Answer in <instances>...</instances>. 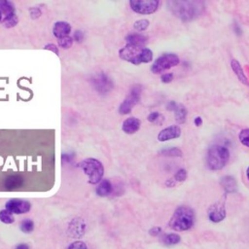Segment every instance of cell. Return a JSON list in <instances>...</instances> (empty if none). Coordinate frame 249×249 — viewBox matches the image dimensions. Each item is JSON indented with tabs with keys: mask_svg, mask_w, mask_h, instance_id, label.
I'll list each match as a JSON object with an SVG mask.
<instances>
[{
	"mask_svg": "<svg viewBox=\"0 0 249 249\" xmlns=\"http://www.w3.org/2000/svg\"><path fill=\"white\" fill-rule=\"evenodd\" d=\"M226 217V208L223 202H216L208 209V218L213 223H219Z\"/></svg>",
	"mask_w": 249,
	"mask_h": 249,
	"instance_id": "cell-12",
	"label": "cell"
},
{
	"mask_svg": "<svg viewBox=\"0 0 249 249\" xmlns=\"http://www.w3.org/2000/svg\"><path fill=\"white\" fill-rule=\"evenodd\" d=\"M231 68H232L234 74L237 76L238 80H239L241 83L245 84L246 86H249V82H248V80H247V78H246V76H245V74H244V71H243L241 65L239 64V62H238L236 59H232V60L231 61Z\"/></svg>",
	"mask_w": 249,
	"mask_h": 249,
	"instance_id": "cell-21",
	"label": "cell"
},
{
	"mask_svg": "<svg viewBox=\"0 0 249 249\" xmlns=\"http://www.w3.org/2000/svg\"><path fill=\"white\" fill-rule=\"evenodd\" d=\"M167 5L172 14L184 21L198 18L204 10L202 1H169Z\"/></svg>",
	"mask_w": 249,
	"mask_h": 249,
	"instance_id": "cell-1",
	"label": "cell"
},
{
	"mask_svg": "<svg viewBox=\"0 0 249 249\" xmlns=\"http://www.w3.org/2000/svg\"><path fill=\"white\" fill-rule=\"evenodd\" d=\"M5 208L13 214H24L30 211L31 203L25 199L12 198L6 202Z\"/></svg>",
	"mask_w": 249,
	"mask_h": 249,
	"instance_id": "cell-10",
	"label": "cell"
},
{
	"mask_svg": "<svg viewBox=\"0 0 249 249\" xmlns=\"http://www.w3.org/2000/svg\"><path fill=\"white\" fill-rule=\"evenodd\" d=\"M2 18H3V16H2V14H1V12H0V23L2 22Z\"/></svg>",
	"mask_w": 249,
	"mask_h": 249,
	"instance_id": "cell-45",
	"label": "cell"
},
{
	"mask_svg": "<svg viewBox=\"0 0 249 249\" xmlns=\"http://www.w3.org/2000/svg\"><path fill=\"white\" fill-rule=\"evenodd\" d=\"M44 50H48V51H51L53 53H54L55 54L58 55L59 53V50H58V46L53 44V43H48L44 46Z\"/></svg>",
	"mask_w": 249,
	"mask_h": 249,
	"instance_id": "cell-37",
	"label": "cell"
},
{
	"mask_svg": "<svg viewBox=\"0 0 249 249\" xmlns=\"http://www.w3.org/2000/svg\"><path fill=\"white\" fill-rule=\"evenodd\" d=\"M160 154L164 157H182V155H183L182 151L176 147L163 149L160 152Z\"/></svg>",
	"mask_w": 249,
	"mask_h": 249,
	"instance_id": "cell-26",
	"label": "cell"
},
{
	"mask_svg": "<svg viewBox=\"0 0 249 249\" xmlns=\"http://www.w3.org/2000/svg\"><path fill=\"white\" fill-rule=\"evenodd\" d=\"M66 249H88V246L84 241L77 240L72 242Z\"/></svg>",
	"mask_w": 249,
	"mask_h": 249,
	"instance_id": "cell-36",
	"label": "cell"
},
{
	"mask_svg": "<svg viewBox=\"0 0 249 249\" xmlns=\"http://www.w3.org/2000/svg\"><path fill=\"white\" fill-rule=\"evenodd\" d=\"M195 223V212L189 206H179L169 220V227L176 231L190 230Z\"/></svg>",
	"mask_w": 249,
	"mask_h": 249,
	"instance_id": "cell-2",
	"label": "cell"
},
{
	"mask_svg": "<svg viewBox=\"0 0 249 249\" xmlns=\"http://www.w3.org/2000/svg\"><path fill=\"white\" fill-rule=\"evenodd\" d=\"M145 47H137V46L125 44V46L119 51V56L123 60H125L131 64L139 65L141 64L140 56H141L142 50Z\"/></svg>",
	"mask_w": 249,
	"mask_h": 249,
	"instance_id": "cell-8",
	"label": "cell"
},
{
	"mask_svg": "<svg viewBox=\"0 0 249 249\" xmlns=\"http://www.w3.org/2000/svg\"><path fill=\"white\" fill-rule=\"evenodd\" d=\"M19 229L24 233H29L34 230V222L30 219H24L20 222Z\"/></svg>",
	"mask_w": 249,
	"mask_h": 249,
	"instance_id": "cell-25",
	"label": "cell"
},
{
	"mask_svg": "<svg viewBox=\"0 0 249 249\" xmlns=\"http://www.w3.org/2000/svg\"><path fill=\"white\" fill-rule=\"evenodd\" d=\"M246 176H247V178H248V180H249V166H248V168H247V170H246Z\"/></svg>",
	"mask_w": 249,
	"mask_h": 249,
	"instance_id": "cell-44",
	"label": "cell"
},
{
	"mask_svg": "<svg viewBox=\"0 0 249 249\" xmlns=\"http://www.w3.org/2000/svg\"><path fill=\"white\" fill-rule=\"evenodd\" d=\"M71 30H72L71 25L64 20H58L54 22L53 26V34L57 40L66 36H70Z\"/></svg>",
	"mask_w": 249,
	"mask_h": 249,
	"instance_id": "cell-14",
	"label": "cell"
},
{
	"mask_svg": "<svg viewBox=\"0 0 249 249\" xmlns=\"http://www.w3.org/2000/svg\"><path fill=\"white\" fill-rule=\"evenodd\" d=\"M22 184H23L22 177L18 175V174H13V175L8 176L5 179L4 187L8 191H12V190H16V189L20 188L22 186Z\"/></svg>",
	"mask_w": 249,
	"mask_h": 249,
	"instance_id": "cell-18",
	"label": "cell"
},
{
	"mask_svg": "<svg viewBox=\"0 0 249 249\" xmlns=\"http://www.w3.org/2000/svg\"><path fill=\"white\" fill-rule=\"evenodd\" d=\"M125 43L127 45L137 46V47H145L147 44V37L138 32L129 33L125 36Z\"/></svg>",
	"mask_w": 249,
	"mask_h": 249,
	"instance_id": "cell-16",
	"label": "cell"
},
{
	"mask_svg": "<svg viewBox=\"0 0 249 249\" xmlns=\"http://www.w3.org/2000/svg\"><path fill=\"white\" fill-rule=\"evenodd\" d=\"M161 232V229L160 227H153L149 230V234L152 236H158Z\"/></svg>",
	"mask_w": 249,
	"mask_h": 249,
	"instance_id": "cell-39",
	"label": "cell"
},
{
	"mask_svg": "<svg viewBox=\"0 0 249 249\" xmlns=\"http://www.w3.org/2000/svg\"><path fill=\"white\" fill-rule=\"evenodd\" d=\"M73 38L71 36H66L63 38H60L57 40V46L63 50L69 49L72 47L73 45Z\"/></svg>",
	"mask_w": 249,
	"mask_h": 249,
	"instance_id": "cell-28",
	"label": "cell"
},
{
	"mask_svg": "<svg viewBox=\"0 0 249 249\" xmlns=\"http://www.w3.org/2000/svg\"><path fill=\"white\" fill-rule=\"evenodd\" d=\"M74 158V155L73 154H69V153H66V154H62L61 156V159H62V161H66V162H70Z\"/></svg>",
	"mask_w": 249,
	"mask_h": 249,
	"instance_id": "cell-40",
	"label": "cell"
},
{
	"mask_svg": "<svg viewBox=\"0 0 249 249\" xmlns=\"http://www.w3.org/2000/svg\"><path fill=\"white\" fill-rule=\"evenodd\" d=\"M86 231V223L81 218H74L68 225L67 232L69 236L80 238L85 234Z\"/></svg>",
	"mask_w": 249,
	"mask_h": 249,
	"instance_id": "cell-11",
	"label": "cell"
},
{
	"mask_svg": "<svg viewBox=\"0 0 249 249\" xmlns=\"http://www.w3.org/2000/svg\"><path fill=\"white\" fill-rule=\"evenodd\" d=\"M180 240H181L180 236L176 233H165L161 237V241L165 245H175V244L179 243Z\"/></svg>",
	"mask_w": 249,
	"mask_h": 249,
	"instance_id": "cell-23",
	"label": "cell"
},
{
	"mask_svg": "<svg viewBox=\"0 0 249 249\" xmlns=\"http://www.w3.org/2000/svg\"><path fill=\"white\" fill-rule=\"evenodd\" d=\"M165 185L167 187H173L175 185V180L174 179H168L166 182H165Z\"/></svg>",
	"mask_w": 249,
	"mask_h": 249,
	"instance_id": "cell-43",
	"label": "cell"
},
{
	"mask_svg": "<svg viewBox=\"0 0 249 249\" xmlns=\"http://www.w3.org/2000/svg\"><path fill=\"white\" fill-rule=\"evenodd\" d=\"M72 38H73L74 42L82 43L84 41V39H85V33H84V31L77 29V30L74 31V33L72 35Z\"/></svg>",
	"mask_w": 249,
	"mask_h": 249,
	"instance_id": "cell-34",
	"label": "cell"
},
{
	"mask_svg": "<svg viewBox=\"0 0 249 249\" xmlns=\"http://www.w3.org/2000/svg\"><path fill=\"white\" fill-rule=\"evenodd\" d=\"M221 186L227 193H233L237 190V184L232 176H224L221 179Z\"/></svg>",
	"mask_w": 249,
	"mask_h": 249,
	"instance_id": "cell-20",
	"label": "cell"
},
{
	"mask_svg": "<svg viewBox=\"0 0 249 249\" xmlns=\"http://www.w3.org/2000/svg\"><path fill=\"white\" fill-rule=\"evenodd\" d=\"M128 3L130 9L140 15L153 14L160 6V1L158 0H130Z\"/></svg>",
	"mask_w": 249,
	"mask_h": 249,
	"instance_id": "cell-7",
	"label": "cell"
},
{
	"mask_svg": "<svg viewBox=\"0 0 249 249\" xmlns=\"http://www.w3.org/2000/svg\"><path fill=\"white\" fill-rule=\"evenodd\" d=\"M0 221L4 224H13L15 222L14 214L7 210L6 208L2 209L0 211Z\"/></svg>",
	"mask_w": 249,
	"mask_h": 249,
	"instance_id": "cell-24",
	"label": "cell"
},
{
	"mask_svg": "<svg viewBox=\"0 0 249 249\" xmlns=\"http://www.w3.org/2000/svg\"><path fill=\"white\" fill-rule=\"evenodd\" d=\"M174 115H175L176 122L179 124H183L187 117V110L183 105L177 104L176 108L174 109Z\"/></svg>",
	"mask_w": 249,
	"mask_h": 249,
	"instance_id": "cell-22",
	"label": "cell"
},
{
	"mask_svg": "<svg viewBox=\"0 0 249 249\" xmlns=\"http://www.w3.org/2000/svg\"><path fill=\"white\" fill-rule=\"evenodd\" d=\"M180 60L177 54L175 53H163L159 56L151 66V71L154 74H160L167 69H170L177 64H179Z\"/></svg>",
	"mask_w": 249,
	"mask_h": 249,
	"instance_id": "cell-5",
	"label": "cell"
},
{
	"mask_svg": "<svg viewBox=\"0 0 249 249\" xmlns=\"http://www.w3.org/2000/svg\"><path fill=\"white\" fill-rule=\"evenodd\" d=\"M113 192V185L109 179H102L95 190V193L100 197H105L111 195Z\"/></svg>",
	"mask_w": 249,
	"mask_h": 249,
	"instance_id": "cell-17",
	"label": "cell"
},
{
	"mask_svg": "<svg viewBox=\"0 0 249 249\" xmlns=\"http://www.w3.org/2000/svg\"><path fill=\"white\" fill-rule=\"evenodd\" d=\"M80 167L87 175L89 184H98L103 179L104 166L99 160L95 158H87L80 163Z\"/></svg>",
	"mask_w": 249,
	"mask_h": 249,
	"instance_id": "cell-4",
	"label": "cell"
},
{
	"mask_svg": "<svg viewBox=\"0 0 249 249\" xmlns=\"http://www.w3.org/2000/svg\"><path fill=\"white\" fill-rule=\"evenodd\" d=\"M147 120L150 123H154V124H160L161 121L163 120V117L161 114H160L159 112H152L148 115Z\"/></svg>",
	"mask_w": 249,
	"mask_h": 249,
	"instance_id": "cell-32",
	"label": "cell"
},
{
	"mask_svg": "<svg viewBox=\"0 0 249 249\" xmlns=\"http://www.w3.org/2000/svg\"><path fill=\"white\" fill-rule=\"evenodd\" d=\"M18 22V18L17 15H14L12 17H8L2 19V25L5 26L6 28H12L15 27Z\"/></svg>",
	"mask_w": 249,
	"mask_h": 249,
	"instance_id": "cell-27",
	"label": "cell"
},
{
	"mask_svg": "<svg viewBox=\"0 0 249 249\" xmlns=\"http://www.w3.org/2000/svg\"><path fill=\"white\" fill-rule=\"evenodd\" d=\"M186 178H187V171L184 168L179 169L174 175V180L178 182H183L186 180Z\"/></svg>",
	"mask_w": 249,
	"mask_h": 249,
	"instance_id": "cell-35",
	"label": "cell"
},
{
	"mask_svg": "<svg viewBox=\"0 0 249 249\" xmlns=\"http://www.w3.org/2000/svg\"><path fill=\"white\" fill-rule=\"evenodd\" d=\"M28 13L32 19H37L42 16V11L39 7H30L28 9Z\"/></svg>",
	"mask_w": 249,
	"mask_h": 249,
	"instance_id": "cell-33",
	"label": "cell"
},
{
	"mask_svg": "<svg viewBox=\"0 0 249 249\" xmlns=\"http://www.w3.org/2000/svg\"><path fill=\"white\" fill-rule=\"evenodd\" d=\"M141 126V122L138 118L128 117L122 124V130L125 134H134L139 130Z\"/></svg>",
	"mask_w": 249,
	"mask_h": 249,
	"instance_id": "cell-15",
	"label": "cell"
},
{
	"mask_svg": "<svg viewBox=\"0 0 249 249\" xmlns=\"http://www.w3.org/2000/svg\"><path fill=\"white\" fill-rule=\"evenodd\" d=\"M91 83L95 90L98 91L100 94L108 93L114 87V84L110 77H108L103 72L97 73L95 76H93L91 78Z\"/></svg>",
	"mask_w": 249,
	"mask_h": 249,
	"instance_id": "cell-9",
	"label": "cell"
},
{
	"mask_svg": "<svg viewBox=\"0 0 249 249\" xmlns=\"http://www.w3.org/2000/svg\"><path fill=\"white\" fill-rule=\"evenodd\" d=\"M15 249H29V246L26 243H20V244L17 245Z\"/></svg>",
	"mask_w": 249,
	"mask_h": 249,
	"instance_id": "cell-41",
	"label": "cell"
},
{
	"mask_svg": "<svg viewBox=\"0 0 249 249\" xmlns=\"http://www.w3.org/2000/svg\"><path fill=\"white\" fill-rule=\"evenodd\" d=\"M194 123H195V124H196V126H199L200 124H202V120H201L200 117H196V118L195 119Z\"/></svg>",
	"mask_w": 249,
	"mask_h": 249,
	"instance_id": "cell-42",
	"label": "cell"
},
{
	"mask_svg": "<svg viewBox=\"0 0 249 249\" xmlns=\"http://www.w3.org/2000/svg\"><path fill=\"white\" fill-rule=\"evenodd\" d=\"M150 22L148 19L146 18H142V19H138L136 20L134 23H133V28L138 31V32H141V31H144L148 28Z\"/></svg>",
	"mask_w": 249,
	"mask_h": 249,
	"instance_id": "cell-29",
	"label": "cell"
},
{
	"mask_svg": "<svg viewBox=\"0 0 249 249\" xmlns=\"http://www.w3.org/2000/svg\"><path fill=\"white\" fill-rule=\"evenodd\" d=\"M0 12H1L2 16H3V18L16 15L15 4L12 1L0 0Z\"/></svg>",
	"mask_w": 249,
	"mask_h": 249,
	"instance_id": "cell-19",
	"label": "cell"
},
{
	"mask_svg": "<svg viewBox=\"0 0 249 249\" xmlns=\"http://www.w3.org/2000/svg\"><path fill=\"white\" fill-rule=\"evenodd\" d=\"M230 152L228 148L221 145L211 146L206 155V165L210 170L222 169L229 161Z\"/></svg>",
	"mask_w": 249,
	"mask_h": 249,
	"instance_id": "cell-3",
	"label": "cell"
},
{
	"mask_svg": "<svg viewBox=\"0 0 249 249\" xmlns=\"http://www.w3.org/2000/svg\"><path fill=\"white\" fill-rule=\"evenodd\" d=\"M141 63H149L153 60V52L149 48H144L141 53Z\"/></svg>",
	"mask_w": 249,
	"mask_h": 249,
	"instance_id": "cell-30",
	"label": "cell"
},
{
	"mask_svg": "<svg viewBox=\"0 0 249 249\" xmlns=\"http://www.w3.org/2000/svg\"><path fill=\"white\" fill-rule=\"evenodd\" d=\"M181 135V128L178 125H170L161 129L158 134V140L160 142L178 138Z\"/></svg>",
	"mask_w": 249,
	"mask_h": 249,
	"instance_id": "cell-13",
	"label": "cell"
},
{
	"mask_svg": "<svg viewBox=\"0 0 249 249\" xmlns=\"http://www.w3.org/2000/svg\"><path fill=\"white\" fill-rule=\"evenodd\" d=\"M173 80V74L172 73H164L160 77V81L164 84H168Z\"/></svg>",
	"mask_w": 249,
	"mask_h": 249,
	"instance_id": "cell-38",
	"label": "cell"
},
{
	"mask_svg": "<svg viewBox=\"0 0 249 249\" xmlns=\"http://www.w3.org/2000/svg\"><path fill=\"white\" fill-rule=\"evenodd\" d=\"M239 141L246 147H249V128L242 129L238 135Z\"/></svg>",
	"mask_w": 249,
	"mask_h": 249,
	"instance_id": "cell-31",
	"label": "cell"
},
{
	"mask_svg": "<svg viewBox=\"0 0 249 249\" xmlns=\"http://www.w3.org/2000/svg\"><path fill=\"white\" fill-rule=\"evenodd\" d=\"M142 88L139 85L134 86L124 100L119 106V113L121 115H127L131 112L132 108L140 101Z\"/></svg>",
	"mask_w": 249,
	"mask_h": 249,
	"instance_id": "cell-6",
	"label": "cell"
}]
</instances>
